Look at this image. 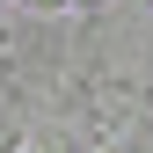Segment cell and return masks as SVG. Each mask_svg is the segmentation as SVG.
<instances>
[{"label": "cell", "mask_w": 153, "mask_h": 153, "mask_svg": "<svg viewBox=\"0 0 153 153\" xmlns=\"http://www.w3.org/2000/svg\"><path fill=\"white\" fill-rule=\"evenodd\" d=\"M29 7H73V0H29Z\"/></svg>", "instance_id": "cell-1"}]
</instances>
